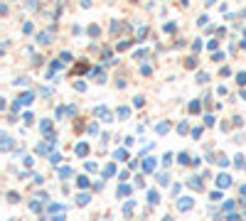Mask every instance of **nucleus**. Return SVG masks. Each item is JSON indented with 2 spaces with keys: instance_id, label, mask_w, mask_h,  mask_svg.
<instances>
[{
  "instance_id": "1a4fd4ad",
  "label": "nucleus",
  "mask_w": 246,
  "mask_h": 221,
  "mask_svg": "<svg viewBox=\"0 0 246 221\" xmlns=\"http://www.w3.org/2000/svg\"><path fill=\"white\" fill-rule=\"evenodd\" d=\"M118 194H121V197H126V194H130V189H128V187H121V189H118Z\"/></svg>"
},
{
  "instance_id": "20e7f679",
  "label": "nucleus",
  "mask_w": 246,
  "mask_h": 221,
  "mask_svg": "<svg viewBox=\"0 0 246 221\" xmlns=\"http://www.w3.org/2000/svg\"><path fill=\"white\" fill-rule=\"evenodd\" d=\"M113 157H116V160H126L128 152H126V150H116V155H113Z\"/></svg>"
},
{
  "instance_id": "f257e3e1",
  "label": "nucleus",
  "mask_w": 246,
  "mask_h": 221,
  "mask_svg": "<svg viewBox=\"0 0 246 221\" xmlns=\"http://www.w3.org/2000/svg\"><path fill=\"white\" fill-rule=\"evenodd\" d=\"M86 152H89V145H86V143H79V145H77V155H79V157H84Z\"/></svg>"
},
{
  "instance_id": "7ed1b4c3",
  "label": "nucleus",
  "mask_w": 246,
  "mask_h": 221,
  "mask_svg": "<svg viewBox=\"0 0 246 221\" xmlns=\"http://www.w3.org/2000/svg\"><path fill=\"white\" fill-rule=\"evenodd\" d=\"M96 116H101V118H103V120H108V118H111V116H108V110H106V108H99V110H96Z\"/></svg>"
},
{
  "instance_id": "423d86ee",
  "label": "nucleus",
  "mask_w": 246,
  "mask_h": 221,
  "mask_svg": "<svg viewBox=\"0 0 246 221\" xmlns=\"http://www.w3.org/2000/svg\"><path fill=\"white\" fill-rule=\"evenodd\" d=\"M153 167H155V160H145V170L150 172V170H153Z\"/></svg>"
},
{
  "instance_id": "f03ea898",
  "label": "nucleus",
  "mask_w": 246,
  "mask_h": 221,
  "mask_svg": "<svg viewBox=\"0 0 246 221\" xmlns=\"http://www.w3.org/2000/svg\"><path fill=\"white\" fill-rule=\"evenodd\" d=\"M177 207H180L182 211H185V209H190V207H192V199H180V201H177Z\"/></svg>"
},
{
  "instance_id": "0eeeda50",
  "label": "nucleus",
  "mask_w": 246,
  "mask_h": 221,
  "mask_svg": "<svg viewBox=\"0 0 246 221\" xmlns=\"http://www.w3.org/2000/svg\"><path fill=\"white\" fill-rule=\"evenodd\" d=\"M167 128H170L167 123H160V125H158V133H167Z\"/></svg>"
},
{
  "instance_id": "6e6552de",
  "label": "nucleus",
  "mask_w": 246,
  "mask_h": 221,
  "mask_svg": "<svg viewBox=\"0 0 246 221\" xmlns=\"http://www.w3.org/2000/svg\"><path fill=\"white\" fill-rule=\"evenodd\" d=\"M69 175H71V170H69V167H64V170H62V172H59V177H64V179H67V177H69Z\"/></svg>"
},
{
  "instance_id": "39448f33",
  "label": "nucleus",
  "mask_w": 246,
  "mask_h": 221,
  "mask_svg": "<svg viewBox=\"0 0 246 221\" xmlns=\"http://www.w3.org/2000/svg\"><path fill=\"white\" fill-rule=\"evenodd\" d=\"M219 184H221V187H226V184H229V177H226V175H219Z\"/></svg>"
}]
</instances>
